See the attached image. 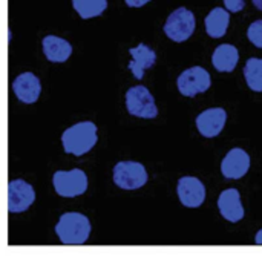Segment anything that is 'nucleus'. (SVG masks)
Returning a JSON list of instances; mask_svg holds the SVG:
<instances>
[{"label":"nucleus","mask_w":262,"mask_h":262,"mask_svg":"<svg viewBox=\"0 0 262 262\" xmlns=\"http://www.w3.org/2000/svg\"><path fill=\"white\" fill-rule=\"evenodd\" d=\"M124 2H126V5L130 6V8H141V6H144L146 3H149L150 0H124Z\"/></svg>","instance_id":"4be33fe9"},{"label":"nucleus","mask_w":262,"mask_h":262,"mask_svg":"<svg viewBox=\"0 0 262 262\" xmlns=\"http://www.w3.org/2000/svg\"><path fill=\"white\" fill-rule=\"evenodd\" d=\"M177 84H178V91L184 97H195L198 94L209 91L212 84V78H210V74L204 68L192 66L180 74Z\"/></svg>","instance_id":"0eeeda50"},{"label":"nucleus","mask_w":262,"mask_h":262,"mask_svg":"<svg viewBox=\"0 0 262 262\" xmlns=\"http://www.w3.org/2000/svg\"><path fill=\"white\" fill-rule=\"evenodd\" d=\"M193 31H195V15L187 8L175 9L164 23L166 35L177 43H183L187 38H190Z\"/></svg>","instance_id":"7ed1b4c3"},{"label":"nucleus","mask_w":262,"mask_h":262,"mask_svg":"<svg viewBox=\"0 0 262 262\" xmlns=\"http://www.w3.org/2000/svg\"><path fill=\"white\" fill-rule=\"evenodd\" d=\"M12 91L21 103L32 104L40 97L41 84L38 77L32 72H23L12 81Z\"/></svg>","instance_id":"f8f14e48"},{"label":"nucleus","mask_w":262,"mask_h":262,"mask_svg":"<svg viewBox=\"0 0 262 262\" xmlns=\"http://www.w3.org/2000/svg\"><path fill=\"white\" fill-rule=\"evenodd\" d=\"M227 121V112L223 107H212L206 109L196 117V127L198 132L206 138L218 137Z\"/></svg>","instance_id":"1a4fd4ad"},{"label":"nucleus","mask_w":262,"mask_h":262,"mask_svg":"<svg viewBox=\"0 0 262 262\" xmlns=\"http://www.w3.org/2000/svg\"><path fill=\"white\" fill-rule=\"evenodd\" d=\"M54 189L60 196L74 198L83 195L88 189V177L81 169L74 170H58L52 178Z\"/></svg>","instance_id":"20e7f679"},{"label":"nucleus","mask_w":262,"mask_h":262,"mask_svg":"<svg viewBox=\"0 0 262 262\" xmlns=\"http://www.w3.org/2000/svg\"><path fill=\"white\" fill-rule=\"evenodd\" d=\"M114 183L124 190H135L147 183V172L137 161H121L114 167Z\"/></svg>","instance_id":"423d86ee"},{"label":"nucleus","mask_w":262,"mask_h":262,"mask_svg":"<svg viewBox=\"0 0 262 262\" xmlns=\"http://www.w3.org/2000/svg\"><path fill=\"white\" fill-rule=\"evenodd\" d=\"M255 243L258 244V246H262V229L256 233V236H255Z\"/></svg>","instance_id":"5701e85b"},{"label":"nucleus","mask_w":262,"mask_h":262,"mask_svg":"<svg viewBox=\"0 0 262 262\" xmlns=\"http://www.w3.org/2000/svg\"><path fill=\"white\" fill-rule=\"evenodd\" d=\"M55 233L63 244L80 246L84 244L91 235V223L81 213H63L55 226Z\"/></svg>","instance_id":"f03ea898"},{"label":"nucleus","mask_w":262,"mask_h":262,"mask_svg":"<svg viewBox=\"0 0 262 262\" xmlns=\"http://www.w3.org/2000/svg\"><path fill=\"white\" fill-rule=\"evenodd\" d=\"M250 169V155L241 149L235 147L227 152L221 163V172L227 180H239Z\"/></svg>","instance_id":"9d476101"},{"label":"nucleus","mask_w":262,"mask_h":262,"mask_svg":"<svg viewBox=\"0 0 262 262\" xmlns=\"http://www.w3.org/2000/svg\"><path fill=\"white\" fill-rule=\"evenodd\" d=\"M206 31L207 34L212 37V38H220V37H224L226 32H227V28H229V23H230V14L227 9L224 8H213L206 20Z\"/></svg>","instance_id":"f3484780"},{"label":"nucleus","mask_w":262,"mask_h":262,"mask_svg":"<svg viewBox=\"0 0 262 262\" xmlns=\"http://www.w3.org/2000/svg\"><path fill=\"white\" fill-rule=\"evenodd\" d=\"M61 143L66 154L81 157L97 144V126L92 121H80L63 132Z\"/></svg>","instance_id":"f257e3e1"},{"label":"nucleus","mask_w":262,"mask_h":262,"mask_svg":"<svg viewBox=\"0 0 262 262\" xmlns=\"http://www.w3.org/2000/svg\"><path fill=\"white\" fill-rule=\"evenodd\" d=\"M244 78L252 91L262 92V58L252 57L247 60L244 66Z\"/></svg>","instance_id":"a211bd4d"},{"label":"nucleus","mask_w":262,"mask_h":262,"mask_svg":"<svg viewBox=\"0 0 262 262\" xmlns=\"http://www.w3.org/2000/svg\"><path fill=\"white\" fill-rule=\"evenodd\" d=\"M126 107L130 115L138 118H155L158 109L146 86H134L126 92Z\"/></svg>","instance_id":"39448f33"},{"label":"nucleus","mask_w":262,"mask_h":262,"mask_svg":"<svg viewBox=\"0 0 262 262\" xmlns=\"http://www.w3.org/2000/svg\"><path fill=\"white\" fill-rule=\"evenodd\" d=\"M178 196L183 206L195 209L200 207L206 200V187L195 177H183L178 181Z\"/></svg>","instance_id":"9b49d317"},{"label":"nucleus","mask_w":262,"mask_h":262,"mask_svg":"<svg viewBox=\"0 0 262 262\" xmlns=\"http://www.w3.org/2000/svg\"><path fill=\"white\" fill-rule=\"evenodd\" d=\"M41 46L45 57L52 63H64L72 54L71 43L57 35H46L41 41Z\"/></svg>","instance_id":"2eb2a0df"},{"label":"nucleus","mask_w":262,"mask_h":262,"mask_svg":"<svg viewBox=\"0 0 262 262\" xmlns=\"http://www.w3.org/2000/svg\"><path fill=\"white\" fill-rule=\"evenodd\" d=\"M238 61H239V52L230 43L220 45L212 54V64L220 72H232V71H235Z\"/></svg>","instance_id":"dca6fc26"},{"label":"nucleus","mask_w":262,"mask_h":262,"mask_svg":"<svg viewBox=\"0 0 262 262\" xmlns=\"http://www.w3.org/2000/svg\"><path fill=\"white\" fill-rule=\"evenodd\" d=\"M129 54L132 55V60L127 64V68L137 80H141L144 77V71L150 69L155 64L157 54L144 43H140L137 48H130Z\"/></svg>","instance_id":"ddd939ff"},{"label":"nucleus","mask_w":262,"mask_h":262,"mask_svg":"<svg viewBox=\"0 0 262 262\" xmlns=\"http://www.w3.org/2000/svg\"><path fill=\"white\" fill-rule=\"evenodd\" d=\"M35 200L32 186L23 180L8 183V210L9 213H21L31 207Z\"/></svg>","instance_id":"6e6552de"},{"label":"nucleus","mask_w":262,"mask_h":262,"mask_svg":"<svg viewBox=\"0 0 262 262\" xmlns=\"http://www.w3.org/2000/svg\"><path fill=\"white\" fill-rule=\"evenodd\" d=\"M253 2V5L259 9V11H262V0H252Z\"/></svg>","instance_id":"b1692460"},{"label":"nucleus","mask_w":262,"mask_h":262,"mask_svg":"<svg viewBox=\"0 0 262 262\" xmlns=\"http://www.w3.org/2000/svg\"><path fill=\"white\" fill-rule=\"evenodd\" d=\"M247 37L252 41V45H255L256 48L262 49V20H255L249 29H247Z\"/></svg>","instance_id":"aec40b11"},{"label":"nucleus","mask_w":262,"mask_h":262,"mask_svg":"<svg viewBox=\"0 0 262 262\" xmlns=\"http://www.w3.org/2000/svg\"><path fill=\"white\" fill-rule=\"evenodd\" d=\"M218 209L223 218H226L230 223H238L244 218V207L241 203V195L236 189H227L220 195Z\"/></svg>","instance_id":"4468645a"},{"label":"nucleus","mask_w":262,"mask_h":262,"mask_svg":"<svg viewBox=\"0 0 262 262\" xmlns=\"http://www.w3.org/2000/svg\"><path fill=\"white\" fill-rule=\"evenodd\" d=\"M226 5V9L230 12H239L246 6V0H223Z\"/></svg>","instance_id":"412c9836"},{"label":"nucleus","mask_w":262,"mask_h":262,"mask_svg":"<svg viewBox=\"0 0 262 262\" xmlns=\"http://www.w3.org/2000/svg\"><path fill=\"white\" fill-rule=\"evenodd\" d=\"M72 6L81 18H92L106 11L107 0H72Z\"/></svg>","instance_id":"6ab92c4d"}]
</instances>
